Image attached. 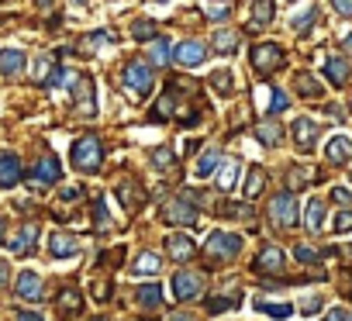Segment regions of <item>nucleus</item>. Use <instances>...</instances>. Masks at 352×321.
Wrapping results in <instances>:
<instances>
[{
    "label": "nucleus",
    "instance_id": "58836bf2",
    "mask_svg": "<svg viewBox=\"0 0 352 321\" xmlns=\"http://www.w3.org/2000/svg\"><path fill=\"white\" fill-rule=\"evenodd\" d=\"M159 266H162V259H159L155 252H142V256L131 263L135 273H159Z\"/></svg>",
    "mask_w": 352,
    "mask_h": 321
},
{
    "label": "nucleus",
    "instance_id": "473e14b6",
    "mask_svg": "<svg viewBox=\"0 0 352 321\" xmlns=\"http://www.w3.org/2000/svg\"><path fill=\"white\" fill-rule=\"evenodd\" d=\"M239 300H242V290L235 287L232 294L211 297V300H208V311H211V314H221V311H232V307H239Z\"/></svg>",
    "mask_w": 352,
    "mask_h": 321
},
{
    "label": "nucleus",
    "instance_id": "4be33fe9",
    "mask_svg": "<svg viewBox=\"0 0 352 321\" xmlns=\"http://www.w3.org/2000/svg\"><path fill=\"white\" fill-rule=\"evenodd\" d=\"M21 69H25V52L0 49V73H4V76H18Z\"/></svg>",
    "mask_w": 352,
    "mask_h": 321
},
{
    "label": "nucleus",
    "instance_id": "09e8293b",
    "mask_svg": "<svg viewBox=\"0 0 352 321\" xmlns=\"http://www.w3.org/2000/svg\"><path fill=\"white\" fill-rule=\"evenodd\" d=\"M331 201L342 204V208H352V194H349L345 187H331Z\"/></svg>",
    "mask_w": 352,
    "mask_h": 321
},
{
    "label": "nucleus",
    "instance_id": "c03bdc74",
    "mask_svg": "<svg viewBox=\"0 0 352 321\" xmlns=\"http://www.w3.org/2000/svg\"><path fill=\"white\" fill-rule=\"evenodd\" d=\"M294 256H297V263H304V266H314V263H321V252H314L311 245H297V249H294Z\"/></svg>",
    "mask_w": 352,
    "mask_h": 321
},
{
    "label": "nucleus",
    "instance_id": "79ce46f5",
    "mask_svg": "<svg viewBox=\"0 0 352 321\" xmlns=\"http://www.w3.org/2000/svg\"><path fill=\"white\" fill-rule=\"evenodd\" d=\"M256 307H259L263 314L276 318V321H283V318H290V314H294V307H290V304H270V300H256Z\"/></svg>",
    "mask_w": 352,
    "mask_h": 321
},
{
    "label": "nucleus",
    "instance_id": "603ef678",
    "mask_svg": "<svg viewBox=\"0 0 352 321\" xmlns=\"http://www.w3.org/2000/svg\"><path fill=\"white\" fill-rule=\"evenodd\" d=\"M331 4H335V11L342 18H352V0H331Z\"/></svg>",
    "mask_w": 352,
    "mask_h": 321
},
{
    "label": "nucleus",
    "instance_id": "9d476101",
    "mask_svg": "<svg viewBox=\"0 0 352 321\" xmlns=\"http://www.w3.org/2000/svg\"><path fill=\"white\" fill-rule=\"evenodd\" d=\"M194 239L190 235H180V232H173V235H166V256L173 259V263H187V259H194Z\"/></svg>",
    "mask_w": 352,
    "mask_h": 321
},
{
    "label": "nucleus",
    "instance_id": "1a4fd4ad",
    "mask_svg": "<svg viewBox=\"0 0 352 321\" xmlns=\"http://www.w3.org/2000/svg\"><path fill=\"white\" fill-rule=\"evenodd\" d=\"M173 59L180 63V66H187V69H194V66H201L208 59V49H204V42L187 38V42H180V45L173 49Z\"/></svg>",
    "mask_w": 352,
    "mask_h": 321
},
{
    "label": "nucleus",
    "instance_id": "b1692460",
    "mask_svg": "<svg viewBox=\"0 0 352 321\" xmlns=\"http://www.w3.org/2000/svg\"><path fill=\"white\" fill-rule=\"evenodd\" d=\"M56 307H59V314H76L80 307H83V294L80 290H73V287H66V290H59V297H56Z\"/></svg>",
    "mask_w": 352,
    "mask_h": 321
},
{
    "label": "nucleus",
    "instance_id": "ddd939ff",
    "mask_svg": "<svg viewBox=\"0 0 352 321\" xmlns=\"http://www.w3.org/2000/svg\"><path fill=\"white\" fill-rule=\"evenodd\" d=\"M252 269H256V273H280V269H283V249L263 245L259 256L252 259Z\"/></svg>",
    "mask_w": 352,
    "mask_h": 321
},
{
    "label": "nucleus",
    "instance_id": "2f4dec72",
    "mask_svg": "<svg viewBox=\"0 0 352 321\" xmlns=\"http://www.w3.org/2000/svg\"><path fill=\"white\" fill-rule=\"evenodd\" d=\"M297 93L307 97V100H318V97L324 93V87H321L311 73H297Z\"/></svg>",
    "mask_w": 352,
    "mask_h": 321
},
{
    "label": "nucleus",
    "instance_id": "37998d69",
    "mask_svg": "<svg viewBox=\"0 0 352 321\" xmlns=\"http://www.w3.org/2000/svg\"><path fill=\"white\" fill-rule=\"evenodd\" d=\"M169 56H173L169 42H166V38H155V42H152V52H148V59H152L155 66H166V63H169Z\"/></svg>",
    "mask_w": 352,
    "mask_h": 321
},
{
    "label": "nucleus",
    "instance_id": "13d9d810",
    "mask_svg": "<svg viewBox=\"0 0 352 321\" xmlns=\"http://www.w3.org/2000/svg\"><path fill=\"white\" fill-rule=\"evenodd\" d=\"M14 321H45L42 314H28V311H21V314H14Z\"/></svg>",
    "mask_w": 352,
    "mask_h": 321
},
{
    "label": "nucleus",
    "instance_id": "680f3d73",
    "mask_svg": "<svg viewBox=\"0 0 352 321\" xmlns=\"http://www.w3.org/2000/svg\"><path fill=\"white\" fill-rule=\"evenodd\" d=\"M345 45H349V49H352V35H349V38H345Z\"/></svg>",
    "mask_w": 352,
    "mask_h": 321
},
{
    "label": "nucleus",
    "instance_id": "7ed1b4c3",
    "mask_svg": "<svg viewBox=\"0 0 352 321\" xmlns=\"http://www.w3.org/2000/svg\"><path fill=\"white\" fill-rule=\"evenodd\" d=\"M239 252H242V239L232 235V232H214V235L208 239V245H204V259H208L211 266L232 263Z\"/></svg>",
    "mask_w": 352,
    "mask_h": 321
},
{
    "label": "nucleus",
    "instance_id": "bb28decb",
    "mask_svg": "<svg viewBox=\"0 0 352 321\" xmlns=\"http://www.w3.org/2000/svg\"><path fill=\"white\" fill-rule=\"evenodd\" d=\"M249 4H252V28H266L276 14L273 0H249Z\"/></svg>",
    "mask_w": 352,
    "mask_h": 321
},
{
    "label": "nucleus",
    "instance_id": "c756f323",
    "mask_svg": "<svg viewBox=\"0 0 352 321\" xmlns=\"http://www.w3.org/2000/svg\"><path fill=\"white\" fill-rule=\"evenodd\" d=\"M148 159H152V166H155L159 173H169V170L176 166V152H173V148H166V145L152 148V152H148Z\"/></svg>",
    "mask_w": 352,
    "mask_h": 321
},
{
    "label": "nucleus",
    "instance_id": "c85d7f7f",
    "mask_svg": "<svg viewBox=\"0 0 352 321\" xmlns=\"http://www.w3.org/2000/svg\"><path fill=\"white\" fill-rule=\"evenodd\" d=\"M235 177H239V163L235 159H221V170H218V190L228 194L235 187Z\"/></svg>",
    "mask_w": 352,
    "mask_h": 321
},
{
    "label": "nucleus",
    "instance_id": "7c9ffc66",
    "mask_svg": "<svg viewBox=\"0 0 352 321\" xmlns=\"http://www.w3.org/2000/svg\"><path fill=\"white\" fill-rule=\"evenodd\" d=\"M221 166V152L218 148H208L201 159H197V166H194V177H211L214 170Z\"/></svg>",
    "mask_w": 352,
    "mask_h": 321
},
{
    "label": "nucleus",
    "instance_id": "e433bc0d",
    "mask_svg": "<svg viewBox=\"0 0 352 321\" xmlns=\"http://www.w3.org/2000/svg\"><path fill=\"white\" fill-rule=\"evenodd\" d=\"M204 14H208L211 21H225V18H232V4H228V0H208Z\"/></svg>",
    "mask_w": 352,
    "mask_h": 321
},
{
    "label": "nucleus",
    "instance_id": "72a5a7b5",
    "mask_svg": "<svg viewBox=\"0 0 352 321\" xmlns=\"http://www.w3.org/2000/svg\"><path fill=\"white\" fill-rule=\"evenodd\" d=\"M131 38H135V42H155V38H159V25L148 21V18H142V21L131 25Z\"/></svg>",
    "mask_w": 352,
    "mask_h": 321
},
{
    "label": "nucleus",
    "instance_id": "f8f14e48",
    "mask_svg": "<svg viewBox=\"0 0 352 321\" xmlns=\"http://www.w3.org/2000/svg\"><path fill=\"white\" fill-rule=\"evenodd\" d=\"M49 252H52V259H69V256L80 252V242L69 232H52L49 235Z\"/></svg>",
    "mask_w": 352,
    "mask_h": 321
},
{
    "label": "nucleus",
    "instance_id": "f704fd0d",
    "mask_svg": "<svg viewBox=\"0 0 352 321\" xmlns=\"http://www.w3.org/2000/svg\"><path fill=\"white\" fill-rule=\"evenodd\" d=\"M214 49H218L221 56H232V52L239 49V32H232V28L214 32Z\"/></svg>",
    "mask_w": 352,
    "mask_h": 321
},
{
    "label": "nucleus",
    "instance_id": "052dcab7",
    "mask_svg": "<svg viewBox=\"0 0 352 321\" xmlns=\"http://www.w3.org/2000/svg\"><path fill=\"white\" fill-rule=\"evenodd\" d=\"M4 235H8V228H4V218H0V242H4Z\"/></svg>",
    "mask_w": 352,
    "mask_h": 321
},
{
    "label": "nucleus",
    "instance_id": "6ab92c4d",
    "mask_svg": "<svg viewBox=\"0 0 352 321\" xmlns=\"http://www.w3.org/2000/svg\"><path fill=\"white\" fill-rule=\"evenodd\" d=\"M252 131H256V138H259L263 145H280V138H283V124H280L276 118H259Z\"/></svg>",
    "mask_w": 352,
    "mask_h": 321
},
{
    "label": "nucleus",
    "instance_id": "0e129e2a",
    "mask_svg": "<svg viewBox=\"0 0 352 321\" xmlns=\"http://www.w3.org/2000/svg\"><path fill=\"white\" fill-rule=\"evenodd\" d=\"M349 256H352V249H349Z\"/></svg>",
    "mask_w": 352,
    "mask_h": 321
},
{
    "label": "nucleus",
    "instance_id": "ea45409f",
    "mask_svg": "<svg viewBox=\"0 0 352 321\" xmlns=\"http://www.w3.org/2000/svg\"><path fill=\"white\" fill-rule=\"evenodd\" d=\"M208 83H211V90H214V93H221V97H228V93H232V73H228V69L211 73V80H208Z\"/></svg>",
    "mask_w": 352,
    "mask_h": 321
},
{
    "label": "nucleus",
    "instance_id": "a18cd8bd",
    "mask_svg": "<svg viewBox=\"0 0 352 321\" xmlns=\"http://www.w3.org/2000/svg\"><path fill=\"white\" fill-rule=\"evenodd\" d=\"M225 214H228V218H245V221H252V201H245V204H228Z\"/></svg>",
    "mask_w": 352,
    "mask_h": 321
},
{
    "label": "nucleus",
    "instance_id": "423d86ee",
    "mask_svg": "<svg viewBox=\"0 0 352 321\" xmlns=\"http://www.w3.org/2000/svg\"><path fill=\"white\" fill-rule=\"evenodd\" d=\"M280 63H283V49H280L276 42H259V45L252 49V69H256L259 76H270Z\"/></svg>",
    "mask_w": 352,
    "mask_h": 321
},
{
    "label": "nucleus",
    "instance_id": "a19ab883",
    "mask_svg": "<svg viewBox=\"0 0 352 321\" xmlns=\"http://www.w3.org/2000/svg\"><path fill=\"white\" fill-rule=\"evenodd\" d=\"M311 180H314V173H304V166H290V173H287V187H290V194L300 190V187H307Z\"/></svg>",
    "mask_w": 352,
    "mask_h": 321
},
{
    "label": "nucleus",
    "instance_id": "8fccbe9b",
    "mask_svg": "<svg viewBox=\"0 0 352 321\" xmlns=\"http://www.w3.org/2000/svg\"><path fill=\"white\" fill-rule=\"evenodd\" d=\"M314 18H318V11H314V8H311L304 18H294V32H304V28H311V25H314Z\"/></svg>",
    "mask_w": 352,
    "mask_h": 321
},
{
    "label": "nucleus",
    "instance_id": "0eeeda50",
    "mask_svg": "<svg viewBox=\"0 0 352 321\" xmlns=\"http://www.w3.org/2000/svg\"><path fill=\"white\" fill-rule=\"evenodd\" d=\"M162 221L166 225H197V208H194V201H187V197H173L166 208H162Z\"/></svg>",
    "mask_w": 352,
    "mask_h": 321
},
{
    "label": "nucleus",
    "instance_id": "f3484780",
    "mask_svg": "<svg viewBox=\"0 0 352 321\" xmlns=\"http://www.w3.org/2000/svg\"><path fill=\"white\" fill-rule=\"evenodd\" d=\"M14 294H18L21 300H38V297L45 294V283H42L38 273H21L18 283H14Z\"/></svg>",
    "mask_w": 352,
    "mask_h": 321
},
{
    "label": "nucleus",
    "instance_id": "6e6d98bb",
    "mask_svg": "<svg viewBox=\"0 0 352 321\" xmlns=\"http://www.w3.org/2000/svg\"><path fill=\"white\" fill-rule=\"evenodd\" d=\"M318 307H321V300H318V297H307V300L300 304V311H304V314H314Z\"/></svg>",
    "mask_w": 352,
    "mask_h": 321
},
{
    "label": "nucleus",
    "instance_id": "2eb2a0df",
    "mask_svg": "<svg viewBox=\"0 0 352 321\" xmlns=\"http://www.w3.org/2000/svg\"><path fill=\"white\" fill-rule=\"evenodd\" d=\"M35 242H38V225H32V221H28V225H21V228H18V235H14L8 245H11V252H14V256H28V252H35Z\"/></svg>",
    "mask_w": 352,
    "mask_h": 321
},
{
    "label": "nucleus",
    "instance_id": "f257e3e1",
    "mask_svg": "<svg viewBox=\"0 0 352 321\" xmlns=\"http://www.w3.org/2000/svg\"><path fill=\"white\" fill-rule=\"evenodd\" d=\"M121 83H124V90H128L131 100H145V97L155 90L152 66H148L145 59H131V63L124 66V73H121Z\"/></svg>",
    "mask_w": 352,
    "mask_h": 321
},
{
    "label": "nucleus",
    "instance_id": "4c0bfd02",
    "mask_svg": "<svg viewBox=\"0 0 352 321\" xmlns=\"http://www.w3.org/2000/svg\"><path fill=\"white\" fill-rule=\"evenodd\" d=\"M94 221H97V225H94L97 232H111V225H114V221H111V214H107L104 197H94Z\"/></svg>",
    "mask_w": 352,
    "mask_h": 321
},
{
    "label": "nucleus",
    "instance_id": "393cba45",
    "mask_svg": "<svg viewBox=\"0 0 352 321\" xmlns=\"http://www.w3.org/2000/svg\"><path fill=\"white\" fill-rule=\"evenodd\" d=\"M56 73H59V66H56V59L52 56H42L38 59V66H35V87H52V80H56Z\"/></svg>",
    "mask_w": 352,
    "mask_h": 321
},
{
    "label": "nucleus",
    "instance_id": "c9c22d12",
    "mask_svg": "<svg viewBox=\"0 0 352 321\" xmlns=\"http://www.w3.org/2000/svg\"><path fill=\"white\" fill-rule=\"evenodd\" d=\"M176 93H180V83H176L159 104H155V111H152V118L155 121H166V118H173V111H176Z\"/></svg>",
    "mask_w": 352,
    "mask_h": 321
},
{
    "label": "nucleus",
    "instance_id": "dca6fc26",
    "mask_svg": "<svg viewBox=\"0 0 352 321\" xmlns=\"http://www.w3.org/2000/svg\"><path fill=\"white\" fill-rule=\"evenodd\" d=\"M294 142H297L300 152H311L314 142H318V124H314L311 118H297V121H294Z\"/></svg>",
    "mask_w": 352,
    "mask_h": 321
},
{
    "label": "nucleus",
    "instance_id": "4468645a",
    "mask_svg": "<svg viewBox=\"0 0 352 321\" xmlns=\"http://www.w3.org/2000/svg\"><path fill=\"white\" fill-rule=\"evenodd\" d=\"M349 155H352V138H349V135H335V138L324 145V159H328L331 166H345Z\"/></svg>",
    "mask_w": 352,
    "mask_h": 321
},
{
    "label": "nucleus",
    "instance_id": "a211bd4d",
    "mask_svg": "<svg viewBox=\"0 0 352 321\" xmlns=\"http://www.w3.org/2000/svg\"><path fill=\"white\" fill-rule=\"evenodd\" d=\"M118 194H121V204H124V211H131V214H135V211L142 208V201H145V190H142V187H138L131 177H124V180L118 184Z\"/></svg>",
    "mask_w": 352,
    "mask_h": 321
},
{
    "label": "nucleus",
    "instance_id": "5fc2aeb1",
    "mask_svg": "<svg viewBox=\"0 0 352 321\" xmlns=\"http://www.w3.org/2000/svg\"><path fill=\"white\" fill-rule=\"evenodd\" d=\"M80 197H83V194H80V187H66V190H63V201H66V204H76Z\"/></svg>",
    "mask_w": 352,
    "mask_h": 321
},
{
    "label": "nucleus",
    "instance_id": "bf43d9fd",
    "mask_svg": "<svg viewBox=\"0 0 352 321\" xmlns=\"http://www.w3.org/2000/svg\"><path fill=\"white\" fill-rule=\"evenodd\" d=\"M8 276H11V269H8V263H0V287L8 283Z\"/></svg>",
    "mask_w": 352,
    "mask_h": 321
},
{
    "label": "nucleus",
    "instance_id": "20e7f679",
    "mask_svg": "<svg viewBox=\"0 0 352 321\" xmlns=\"http://www.w3.org/2000/svg\"><path fill=\"white\" fill-rule=\"evenodd\" d=\"M270 221L276 228H297V197L287 190V194H276L270 201Z\"/></svg>",
    "mask_w": 352,
    "mask_h": 321
},
{
    "label": "nucleus",
    "instance_id": "4d7b16f0",
    "mask_svg": "<svg viewBox=\"0 0 352 321\" xmlns=\"http://www.w3.org/2000/svg\"><path fill=\"white\" fill-rule=\"evenodd\" d=\"M166 321H197V318H194V314H187V311H173Z\"/></svg>",
    "mask_w": 352,
    "mask_h": 321
},
{
    "label": "nucleus",
    "instance_id": "412c9836",
    "mask_svg": "<svg viewBox=\"0 0 352 321\" xmlns=\"http://www.w3.org/2000/svg\"><path fill=\"white\" fill-rule=\"evenodd\" d=\"M349 69H352V66H349L345 56H331V59L324 63V76L331 80V87H342V83L349 80Z\"/></svg>",
    "mask_w": 352,
    "mask_h": 321
},
{
    "label": "nucleus",
    "instance_id": "864d4df0",
    "mask_svg": "<svg viewBox=\"0 0 352 321\" xmlns=\"http://www.w3.org/2000/svg\"><path fill=\"white\" fill-rule=\"evenodd\" d=\"M107 294H111L107 280H97V283H94V297H97V300H107Z\"/></svg>",
    "mask_w": 352,
    "mask_h": 321
},
{
    "label": "nucleus",
    "instance_id": "f03ea898",
    "mask_svg": "<svg viewBox=\"0 0 352 321\" xmlns=\"http://www.w3.org/2000/svg\"><path fill=\"white\" fill-rule=\"evenodd\" d=\"M73 166L80 173H100L104 166V145L97 135H80L73 142Z\"/></svg>",
    "mask_w": 352,
    "mask_h": 321
},
{
    "label": "nucleus",
    "instance_id": "aec40b11",
    "mask_svg": "<svg viewBox=\"0 0 352 321\" xmlns=\"http://www.w3.org/2000/svg\"><path fill=\"white\" fill-rule=\"evenodd\" d=\"M135 300H138L142 311H155V307L162 304V287H159V283H142V287L135 290Z\"/></svg>",
    "mask_w": 352,
    "mask_h": 321
},
{
    "label": "nucleus",
    "instance_id": "39448f33",
    "mask_svg": "<svg viewBox=\"0 0 352 321\" xmlns=\"http://www.w3.org/2000/svg\"><path fill=\"white\" fill-rule=\"evenodd\" d=\"M173 294H176V300H194V297H201L204 294V273H197V269H180L173 276Z\"/></svg>",
    "mask_w": 352,
    "mask_h": 321
},
{
    "label": "nucleus",
    "instance_id": "a878e982",
    "mask_svg": "<svg viewBox=\"0 0 352 321\" xmlns=\"http://www.w3.org/2000/svg\"><path fill=\"white\" fill-rule=\"evenodd\" d=\"M263 187H266V170H263V166H252L249 177H245V187H242L245 201H256V197L263 194Z\"/></svg>",
    "mask_w": 352,
    "mask_h": 321
},
{
    "label": "nucleus",
    "instance_id": "cd10ccee",
    "mask_svg": "<svg viewBox=\"0 0 352 321\" xmlns=\"http://www.w3.org/2000/svg\"><path fill=\"white\" fill-rule=\"evenodd\" d=\"M304 225H307V232H321V225H324V201L321 197H311L307 214H304Z\"/></svg>",
    "mask_w": 352,
    "mask_h": 321
},
{
    "label": "nucleus",
    "instance_id": "de8ad7c7",
    "mask_svg": "<svg viewBox=\"0 0 352 321\" xmlns=\"http://www.w3.org/2000/svg\"><path fill=\"white\" fill-rule=\"evenodd\" d=\"M287 93L283 90H273V100H270V114H280V111H287Z\"/></svg>",
    "mask_w": 352,
    "mask_h": 321
},
{
    "label": "nucleus",
    "instance_id": "e2e57ef3",
    "mask_svg": "<svg viewBox=\"0 0 352 321\" xmlns=\"http://www.w3.org/2000/svg\"><path fill=\"white\" fill-rule=\"evenodd\" d=\"M290 4H297V0H290Z\"/></svg>",
    "mask_w": 352,
    "mask_h": 321
},
{
    "label": "nucleus",
    "instance_id": "3c124183",
    "mask_svg": "<svg viewBox=\"0 0 352 321\" xmlns=\"http://www.w3.org/2000/svg\"><path fill=\"white\" fill-rule=\"evenodd\" d=\"M324 321H352V311H342V307H331L324 314Z\"/></svg>",
    "mask_w": 352,
    "mask_h": 321
},
{
    "label": "nucleus",
    "instance_id": "5701e85b",
    "mask_svg": "<svg viewBox=\"0 0 352 321\" xmlns=\"http://www.w3.org/2000/svg\"><path fill=\"white\" fill-rule=\"evenodd\" d=\"M76 100H80V111H83V118H94L97 114V107H94V90H90V80L87 76H76Z\"/></svg>",
    "mask_w": 352,
    "mask_h": 321
},
{
    "label": "nucleus",
    "instance_id": "6e6552de",
    "mask_svg": "<svg viewBox=\"0 0 352 321\" xmlns=\"http://www.w3.org/2000/svg\"><path fill=\"white\" fill-rule=\"evenodd\" d=\"M32 180L35 184H59L63 180V166H59V159L52 155V152H42L38 159H35V166H32Z\"/></svg>",
    "mask_w": 352,
    "mask_h": 321
},
{
    "label": "nucleus",
    "instance_id": "49530a36",
    "mask_svg": "<svg viewBox=\"0 0 352 321\" xmlns=\"http://www.w3.org/2000/svg\"><path fill=\"white\" fill-rule=\"evenodd\" d=\"M335 232L338 235H345V232H352V208H345L338 218H335Z\"/></svg>",
    "mask_w": 352,
    "mask_h": 321
},
{
    "label": "nucleus",
    "instance_id": "9b49d317",
    "mask_svg": "<svg viewBox=\"0 0 352 321\" xmlns=\"http://www.w3.org/2000/svg\"><path fill=\"white\" fill-rule=\"evenodd\" d=\"M21 159L14 155V152H0V187L4 190H11V187H18L21 184Z\"/></svg>",
    "mask_w": 352,
    "mask_h": 321
}]
</instances>
